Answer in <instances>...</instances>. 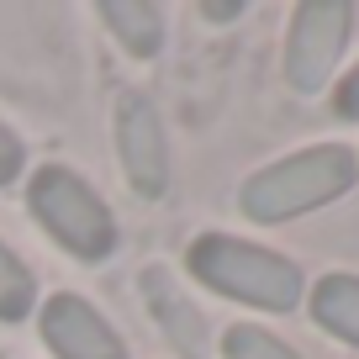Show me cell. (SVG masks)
<instances>
[{
    "label": "cell",
    "mask_w": 359,
    "mask_h": 359,
    "mask_svg": "<svg viewBox=\"0 0 359 359\" xmlns=\"http://www.w3.org/2000/svg\"><path fill=\"white\" fill-rule=\"evenodd\" d=\"M116 154H122V175L143 201H158L169 191V137L164 116L148 95L127 90L116 101Z\"/></svg>",
    "instance_id": "obj_5"
},
{
    "label": "cell",
    "mask_w": 359,
    "mask_h": 359,
    "mask_svg": "<svg viewBox=\"0 0 359 359\" xmlns=\"http://www.w3.org/2000/svg\"><path fill=\"white\" fill-rule=\"evenodd\" d=\"M222 354H227V359H302L291 344H280V338L269 333V327H259V323H238V327H227Z\"/></svg>",
    "instance_id": "obj_11"
},
{
    "label": "cell",
    "mask_w": 359,
    "mask_h": 359,
    "mask_svg": "<svg viewBox=\"0 0 359 359\" xmlns=\"http://www.w3.org/2000/svg\"><path fill=\"white\" fill-rule=\"evenodd\" d=\"M359 180V158L354 148L344 143H317L302 148V154H285L275 164L254 169L238 191V212L248 222H291L302 212H317V206L338 201L344 191H354Z\"/></svg>",
    "instance_id": "obj_1"
},
{
    "label": "cell",
    "mask_w": 359,
    "mask_h": 359,
    "mask_svg": "<svg viewBox=\"0 0 359 359\" xmlns=\"http://www.w3.org/2000/svg\"><path fill=\"white\" fill-rule=\"evenodd\" d=\"M333 111L344 116V122H359V69L344 74V85H338V95H333Z\"/></svg>",
    "instance_id": "obj_13"
},
{
    "label": "cell",
    "mask_w": 359,
    "mask_h": 359,
    "mask_svg": "<svg viewBox=\"0 0 359 359\" xmlns=\"http://www.w3.org/2000/svg\"><path fill=\"white\" fill-rule=\"evenodd\" d=\"M312 317L333 338H344V344L359 348V275H344V269L323 275V280L312 285Z\"/></svg>",
    "instance_id": "obj_9"
},
{
    "label": "cell",
    "mask_w": 359,
    "mask_h": 359,
    "mask_svg": "<svg viewBox=\"0 0 359 359\" xmlns=\"http://www.w3.org/2000/svg\"><path fill=\"white\" fill-rule=\"evenodd\" d=\"M37 327L58 359H127V344L116 338V327L85 296H48L37 312Z\"/></svg>",
    "instance_id": "obj_6"
},
{
    "label": "cell",
    "mask_w": 359,
    "mask_h": 359,
    "mask_svg": "<svg viewBox=\"0 0 359 359\" xmlns=\"http://www.w3.org/2000/svg\"><path fill=\"white\" fill-rule=\"evenodd\" d=\"M27 212L74 259H90V264H95V259H106L116 248L111 206L90 191V180H79L74 169H64V164H48V169L32 175V185H27Z\"/></svg>",
    "instance_id": "obj_3"
},
{
    "label": "cell",
    "mask_w": 359,
    "mask_h": 359,
    "mask_svg": "<svg viewBox=\"0 0 359 359\" xmlns=\"http://www.w3.org/2000/svg\"><path fill=\"white\" fill-rule=\"evenodd\" d=\"M101 22L111 27V37L133 58H154L158 48H164V11L148 6V0H106Z\"/></svg>",
    "instance_id": "obj_8"
},
{
    "label": "cell",
    "mask_w": 359,
    "mask_h": 359,
    "mask_svg": "<svg viewBox=\"0 0 359 359\" xmlns=\"http://www.w3.org/2000/svg\"><path fill=\"white\" fill-rule=\"evenodd\" d=\"M37 306V280L32 269L0 243V323H22L27 312Z\"/></svg>",
    "instance_id": "obj_10"
},
{
    "label": "cell",
    "mask_w": 359,
    "mask_h": 359,
    "mask_svg": "<svg viewBox=\"0 0 359 359\" xmlns=\"http://www.w3.org/2000/svg\"><path fill=\"white\" fill-rule=\"evenodd\" d=\"M22 164H27V154H22V137H16L11 127L0 122V185H11V180L22 175Z\"/></svg>",
    "instance_id": "obj_12"
},
{
    "label": "cell",
    "mask_w": 359,
    "mask_h": 359,
    "mask_svg": "<svg viewBox=\"0 0 359 359\" xmlns=\"http://www.w3.org/2000/svg\"><path fill=\"white\" fill-rule=\"evenodd\" d=\"M201 16H206V22H233V16H243V6H227V0L217 6V0H206Z\"/></svg>",
    "instance_id": "obj_14"
},
{
    "label": "cell",
    "mask_w": 359,
    "mask_h": 359,
    "mask_svg": "<svg viewBox=\"0 0 359 359\" xmlns=\"http://www.w3.org/2000/svg\"><path fill=\"white\" fill-rule=\"evenodd\" d=\"M348 37H354V6H344V0L296 6L291 32H285V85L302 90V95H317L333 79Z\"/></svg>",
    "instance_id": "obj_4"
},
{
    "label": "cell",
    "mask_w": 359,
    "mask_h": 359,
    "mask_svg": "<svg viewBox=\"0 0 359 359\" xmlns=\"http://www.w3.org/2000/svg\"><path fill=\"white\" fill-rule=\"evenodd\" d=\"M143 296H148V312H154V323L164 327L169 344H175L185 359H206V348H212V327H206L201 306L180 291L175 275H169L164 264L143 269Z\"/></svg>",
    "instance_id": "obj_7"
},
{
    "label": "cell",
    "mask_w": 359,
    "mask_h": 359,
    "mask_svg": "<svg viewBox=\"0 0 359 359\" xmlns=\"http://www.w3.org/2000/svg\"><path fill=\"white\" fill-rule=\"evenodd\" d=\"M191 275L201 285H212L217 296H233L243 306H259V312H291L302 306V269L291 264L275 248L243 243L233 233H201L185 254Z\"/></svg>",
    "instance_id": "obj_2"
}]
</instances>
